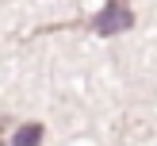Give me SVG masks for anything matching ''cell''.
<instances>
[{
    "mask_svg": "<svg viewBox=\"0 0 157 146\" xmlns=\"http://www.w3.org/2000/svg\"><path fill=\"white\" fill-rule=\"evenodd\" d=\"M84 27L104 35V38L107 35H123V31L134 27V8H130V0H104V8L84 19Z\"/></svg>",
    "mask_w": 157,
    "mask_h": 146,
    "instance_id": "obj_1",
    "label": "cell"
},
{
    "mask_svg": "<svg viewBox=\"0 0 157 146\" xmlns=\"http://www.w3.org/2000/svg\"><path fill=\"white\" fill-rule=\"evenodd\" d=\"M42 138H46V127L38 119H31V123H19L15 127V135H12L8 146H42Z\"/></svg>",
    "mask_w": 157,
    "mask_h": 146,
    "instance_id": "obj_2",
    "label": "cell"
}]
</instances>
